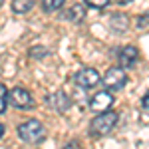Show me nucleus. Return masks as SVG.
Returning a JSON list of instances; mask_svg holds the SVG:
<instances>
[{
  "label": "nucleus",
  "instance_id": "obj_10",
  "mask_svg": "<svg viewBox=\"0 0 149 149\" xmlns=\"http://www.w3.org/2000/svg\"><path fill=\"white\" fill-rule=\"evenodd\" d=\"M60 6H64V0H42V10L46 12H54Z\"/></svg>",
  "mask_w": 149,
  "mask_h": 149
},
{
  "label": "nucleus",
  "instance_id": "obj_14",
  "mask_svg": "<svg viewBox=\"0 0 149 149\" xmlns=\"http://www.w3.org/2000/svg\"><path fill=\"white\" fill-rule=\"evenodd\" d=\"M149 26V14H143L137 18V28H147Z\"/></svg>",
  "mask_w": 149,
  "mask_h": 149
},
{
  "label": "nucleus",
  "instance_id": "obj_13",
  "mask_svg": "<svg viewBox=\"0 0 149 149\" xmlns=\"http://www.w3.org/2000/svg\"><path fill=\"white\" fill-rule=\"evenodd\" d=\"M6 100H8V92H6V88L0 84V113L6 109Z\"/></svg>",
  "mask_w": 149,
  "mask_h": 149
},
{
  "label": "nucleus",
  "instance_id": "obj_7",
  "mask_svg": "<svg viewBox=\"0 0 149 149\" xmlns=\"http://www.w3.org/2000/svg\"><path fill=\"white\" fill-rule=\"evenodd\" d=\"M137 48L133 46H125L121 52H119V64H121V68H131L135 62H137Z\"/></svg>",
  "mask_w": 149,
  "mask_h": 149
},
{
  "label": "nucleus",
  "instance_id": "obj_6",
  "mask_svg": "<svg viewBox=\"0 0 149 149\" xmlns=\"http://www.w3.org/2000/svg\"><path fill=\"white\" fill-rule=\"evenodd\" d=\"M76 84L80 88H95L100 84V74L93 68H86L76 74Z\"/></svg>",
  "mask_w": 149,
  "mask_h": 149
},
{
  "label": "nucleus",
  "instance_id": "obj_8",
  "mask_svg": "<svg viewBox=\"0 0 149 149\" xmlns=\"http://www.w3.org/2000/svg\"><path fill=\"white\" fill-rule=\"evenodd\" d=\"M84 18H86V8H84L81 4H74L68 10V20L70 22H81Z\"/></svg>",
  "mask_w": 149,
  "mask_h": 149
},
{
  "label": "nucleus",
  "instance_id": "obj_11",
  "mask_svg": "<svg viewBox=\"0 0 149 149\" xmlns=\"http://www.w3.org/2000/svg\"><path fill=\"white\" fill-rule=\"evenodd\" d=\"M115 30H125L127 28V16H121V14H115L113 16V22H111Z\"/></svg>",
  "mask_w": 149,
  "mask_h": 149
},
{
  "label": "nucleus",
  "instance_id": "obj_12",
  "mask_svg": "<svg viewBox=\"0 0 149 149\" xmlns=\"http://www.w3.org/2000/svg\"><path fill=\"white\" fill-rule=\"evenodd\" d=\"M88 6H92V8H97V10H102V8H105L107 4H109V0H84Z\"/></svg>",
  "mask_w": 149,
  "mask_h": 149
},
{
  "label": "nucleus",
  "instance_id": "obj_3",
  "mask_svg": "<svg viewBox=\"0 0 149 149\" xmlns=\"http://www.w3.org/2000/svg\"><path fill=\"white\" fill-rule=\"evenodd\" d=\"M103 84L109 88V90H121L123 86L127 84V76L123 68H111L105 72L103 76Z\"/></svg>",
  "mask_w": 149,
  "mask_h": 149
},
{
  "label": "nucleus",
  "instance_id": "obj_17",
  "mask_svg": "<svg viewBox=\"0 0 149 149\" xmlns=\"http://www.w3.org/2000/svg\"><path fill=\"white\" fill-rule=\"evenodd\" d=\"M64 149H80V145H78V143H68Z\"/></svg>",
  "mask_w": 149,
  "mask_h": 149
},
{
  "label": "nucleus",
  "instance_id": "obj_15",
  "mask_svg": "<svg viewBox=\"0 0 149 149\" xmlns=\"http://www.w3.org/2000/svg\"><path fill=\"white\" fill-rule=\"evenodd\" d=\"M32 56H34V58L46 56V50H42V48H34V50H32Z\"/></svg>",
  "mask_w": 149,
  "mask_h": 149
},
{
  "label": "nucleus",
  "instance_id": "obj_4",
  "mask_svg": "<svg viewBox=\"0 0 149 149\" xmlns=\"http://www.w3.org/2000/svg\"><path fill=\"white\" fill-rule=\"evenodd\" d=\"M8 100L14 107H18V109H28V107H34V100H32V95L22 90V88H14L10 93H8Z\"/></svg>",
  "mask_w": 149,
  "mask_h": 149
},
{
  "label": "nucleus",
  "instance_id": "obj_1",
  "mask_svg": "<svg viewBox=\"0 0 149 149\" xmlns=\"http://www.w3.org/2000/svg\"><path fill=\"white\" fill-rule=\"evenodd\" d=\"M18 135L26 143H38L44 137V125L38 119H28V121H24L22 125L18 127Z\"/></svg>",
  "mask_w": 149,
  "mask_h": 149
},
{
  "label": "nucleus",
  "instance_id": "obj_18",
  "mask_svg": "<svg viewBox=\"0 0 149 149\" xmlns=\"http://www.w3.org/2000/svg\"><path fill=\"white\" fill-rule=\"evenodd\" d=\"M117 4H127V2H131V0H115Z\"/></svg>",
  "mask_w": 149,
  "mask_h": 149
},
{
  "label": "nucleus",
  "instance_id": "obj_16",
  "mask_svg": "<svg viewBox=\"0 0 149 149\" xmlns=\"http://www.w3.org/2000/svg\"><path fill=\"white\" fill-rule=\"evenodd\" d=\"M143 107H145V109L149 111V93L145 95V97H143Z\"/></svg>",
  "mask_w": 149,
  "mask_h": 149
},
{
  "label": "nucleus",
  "instance_id": "obj_2",
  "mask_svg": "<svg viewBox=\"0 0 149 149\" xmlns=\"http://www.w3.org/2000/svg\"><path fill=\"white\" fill-rule=\"evenodd\" d=\"M117 123V113L113 111H103L92 121V133L93 135H107Z\"/></svg>",
  "mask_w": 149,
  "mask_h": 149
},
{
  "label": "nucleus",
  "instance_id": "obj_19",
  "mask_svg": "<svg viewBox=\"0 0 149 149\" xmlns=\"http://www.w3.org/2000/svg\"><path fill=\"white\" fill-rule=\"evenodd\" d=\"M2 133H4V127L0 125V137H2Z\"/></svg>",
  "mask_w": 149,
  "mask_h": 149
},
{
  "label": "nucleus",
  "instance_id": "obj_5",
  "mask_svg": "<svg viewBox=\"0 0 149 149\" xmlns=\"http://www.w3.org/2000/svg\"><path fill=\"white\" fill-rule=\"evenodd\" d=\"M111 103H113V95H111V93L109 92H100L90 100V107H92V111L103 113V111H109Z\"/></svg>",
  "mask_w": 149,
  "mask_h": 149
},
{
  "label": "nucleus",
  "instance_id": "obj_9",
  "mask_svg": "<svg viewBox=\"0 0 149 149\" xmlns=\"http://www.w3.org/2000/svg\"><path fill=\"white\" fill-rule=\"evenodd\" d=\"M34 6V0H12V10L16 14H24Z\"/></svg>",
  "mask_w": 149,
  "mask_h": 149
}]
</instances>
